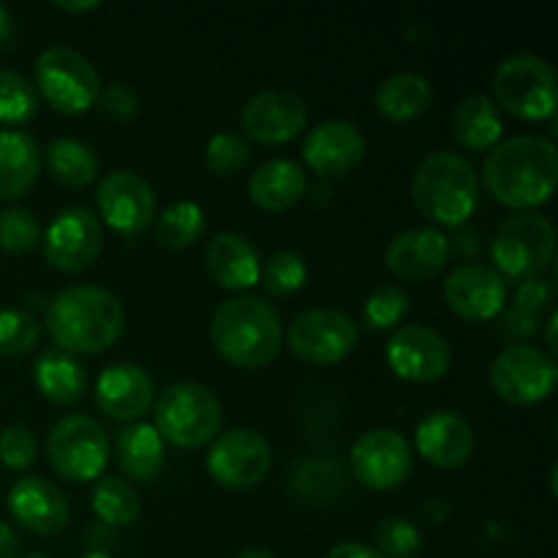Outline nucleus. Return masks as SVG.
Here are the masks:
<instances>
[{
    "label": "nucleus",
    "instance_id": "3c124183",
    "mask_svg": "<svg viewBox=\"0 0 558 558\" xmlns=\"http://www.w3.org/2000/svg\"><path fill=\"white\" fill-rule=\"evenodd\" d=\"M556 325H558V316L554 314V311H550V316H548V347H550V352H558L556 349Z\"/></svg>",
    "mask_w": 558,
    "mask_h": 558
},
{
    "label": "nucleus",
    "instance_id": "603ef678",
    "mask_svg": "<svg viewBox=\"0 0 558 558\" xmlns=\"http://www.w3.org/2000/svg\"><path fill=\"white\" fill-rule=\"evenodd\" d=\"M238 558H276V556L267 554V550H245V554H240Z\"/></svg>",
    "mask_w": 558,
    "mask_h": 558
},
{
    "label": "nucleus",
    "instance_id": "72a5a7b5",
    "mask_svg": "<svg viewBox=\"0 0 558 558\" xmlns=\"http://www.w3.org/2000/svg\"><path fill=\"white\" fill-rule=\"evenodd\" d=\"M38 96L36 87L20 71L0 69V123L20 125L36 118Z\"/></svg>",
    "mask_w": 558,
    "mask_h": 558
},
{
    "label": "nucleus",
    "instance_id": "39448f33",
    "mask_svg": "<svg viewBox=\"0 0 558 558\" xmlns=\"http://www.w3.org/2000/svg\"><path fill=\"white\" fill-rule=\"evenodd\" d=\"M221 403L210 387L199 381H178L156 401V425L161 441L180 450H199L221 430Z\"/></svg>",
    "mask_w": 558,
    "mask_h": 558
},
{
    "label": "nucleus",
    "instance_id": "cd10ccee",
    "mask_svg": "<svg viewBox=\"0 0 558 558\" xmlns=\"http://www.w3.org/2000/svg\"><path fill=\"white\" fill-rule=\"evenodd\" d=\"M33 379H36L38 392L58 407H71V403L82 401L87 387L85 365L63 349H47L44 354H38L36 365H33Z\"/></svg>",
    "mask_w": 558,
    "mask_h": 558
},
{
    "label": "nucleus",
    "instance_id": "a19ab883",
    "mask_svg": "<svg viewBox=\"0 0 558 558\" xmlns=\"http://www.w3.org/2000/svg\"><path fill=\"white\" fill-rule=\"evenodd\" d=\"M36 436L22 425H9L0 430V463L11 472H25L36 461Z\"/></svg>",
    "mask_w": 558,
    "mask_h": 558
},
{
    "label": "nucleus",
    "instance_id": "bb28decb",
    "mask_svg": "<svg viewBox=\"0 0 558 558\" xmlns=\"http://www.w3.org/2000/svg\"><path fill=\"white\" fill-rule=\"evenodd\" d=\"M450 131L458 145L466 147V150L483 153L494 150L501 131H505V123H501V112L494 98L474 93V96H466L452 109Z\"/></svg>",
    "mask_w": 558,
    "mask_h": 558
},
{
    "label": "nucleus",
    "instance_id": "5701e85b",
    "mask_svg": "<svg viewBox=\"0 0 558 558\" xmlns=\"http://www.w3.org/2000/svg\"><path fill=\"white\" fill-rule=\"evenodd\" d=\"M153 387L150 374L140 365H109L96 381V403L107 417L123 420H140L147 409L153 407Z\"/></svg>",
    "mask_w": 558,
    "mask_h": 558
},
{
    "label": "nucleus",
    "instance_id": "412c9836",
    "mask_svg": "<svg viewBox=\"0 0 558 558\" xmlns=\"http://www.w3.org/2000/svg\"><path fill=\"white\" fill-rule=\"evenodd\" d=\"M450 259V240L430 227H414L398 232L385 251V262L401 281L434 278Z\"/></svg>",
    "mask_w": 558,
    "mask_h": 558
},
{
    "label": "nucleus",
    "instance_id": "1a4fd4ad",
    "mask_svg": "<svg viewBox=\"0 0 558 558\" xmlns=\"http://www.w3.org/2000/svg\"><path fill=\"white\" fill-rule=\"evenodd\" d=\"M36 82L44 101L60 114H82L98 101V76L80 52L52 47L36 60Z\"/></svg>",
    "mask_w": 558,
    "mask_h": 558
},
{
    "label": "nucleus",
    "instance_id": "473e14b6",
    "mask_svg": "<svg viewBox=\"0 0 558 558\" xmlns=\"http://www.w3.org/2000/svg\"><path fill=\"white\" fill-rule=\"evenodd\" d=\"M153 232L163 248H185V245H194L205 232V213L196 202H174L158 216Z\"/></svg>",
    "mask_w": 558,
    "mask_h": 558
},
{
    "label": "nucleus",
    "instance_id": "5fc2aeb1",
    "mask_svg": "<svg viewBox=\"0 0 558 558\" xmlns=\"http://www.w3.org/2000/svg\"><path fill=\"white\" fill-rule=\"evenodd\" d=\"M25 558H49V556H44V554H27Z\"/></svg>",
    "mask_w": 558,
    "mask_h": 558
},
{
    "label": "nucleus",
    "instance_id": "a878e982",
    "mask_svg": "<svg viewBox=\"0 0 558 558\" xmlns=\"http://www.w3.org/2000/svg\"><path fill=\"white\" fill-rule=\"evenodd\" d=\"M305 172L289 158H272L262 163L248 180V196L267 213H283L298 205L305 194Z\"/></svg>",
    "mask_w": 558,
    "mask_h": 558
},
{
    "label": "nucleus",
    "instance_id": "4468645a",
    "mask_svg": "<svg viewBox=\"0 0 558 558\" xmlns=\"http://www.w3.org/2000/svg\"><path fill=\"white\" fill-rule=\"evenodd\" d=\"M96 202L107 227L125 238L142 234L156 218V194L150 183L131 169H114L104 174Z\"/></svg>",
    "mask_w": 558,
    "mask_h": 558
},
{
    "label": "nucleus",
    "instance_id": "9d476101",
    "mask_svg": "<svg viewBox=\"0 0 558 558\" xmlns=\"http://www.w3.org/2000/svg\"><path fill=\"white\" fill-rule=\"evenodd\" d=\"M558 365L554 354L529 343H512L490 365V385L512 407H534L554 392Z\"/></svg>",
    "mask_w": 558,
    "mask_h": 558
},
{
    "label": "nucleus",
    "instance_id": "de8ad7c7",
    "mask_svg": "<svg viewBox=\"0 0 558 558\" xmlns=\"http://www.w3.org/2000/svg\"><path fill=\"white\" fill-rule=\"evenodd\" d=\"M112 526H107V523H93L90 532H87V545H90L96 554H104L101 543H112V532H109Z\"/></svg>",
    "mask_w": 558,
    "mask_h": 558
},
{
    "label": "nucleus",
    "instance_id": "e433bc0d",
    "mask_svg": "<svg viewBox=\"0 0 558 558\" xmlns=\"http://www.w3.org/2000/svg\"><path fill=\"white\" fill-rule=\"evenodd\" d=\"M41 336V325L27 311L3 308L0 311V354L3 357H20L31 352Z\"/></svg>",
    "mask_w": 558,
    "mask_h": 558
},
{
    "label": "nucleus",
    "instance_id": "6ab92c4d",
    "mask_svg": "<svg viewBox=\"0 0 558 558\" xmlns=\"http://www.w3.org/2000/svg\"><path fill=\"white\" fill-rule=\"evenodd\" d=\"M9 512L22 529L41 537L63 532L71 518L69 499L44 477H22L9 490Z\"/></svg>",
    "mask_w": 558,
    "mask_h": 558
},
{
    "label": "nucleus",
    "instance_id": "ea45409f",
    "mask_svg": "<svg viewBox=\"0 0 558 558\" xmlns=\"http://www.w3.org/2000/svg\"><path fill=\"white\" fill-rule=\"evenodd\" d=\"M376 545H379L376 550L385 558H414L423 548V537L407 518H387L376 529Z\"/></svg>",
    "mask_w": 558,
    "mask_h": 558
},
{
    "label": "nucleus",
    "instance_id": "2eb2a0df",
    "mask_svg": "<svg viewBox=\"0 0 558 558\" xmlns=\"http://www.w3.org/2000/svg\"><path fill=\"white\" fill-rule=\"evenodd\" d=\"M352 472L365 488L392 490L412 472V450L398 430L376 428L360 436L352 447Z\"/></svg>",
    "mask_w": 558,
    "mask_h": 558
},
{
    "label": "nucleus",
    "instance_id": "0eeeda50",
    "mask_svg": "<svg viewBox=\"0 0 558 558\" xmlns=\"http://www.w3.org/2000/svg\"><path fill=\"white\" fill-rule=\"evenodd\" d=\"M496 107L521 120H554L556 71L537 54H512L494 74Z\"/></svg>",
    "mask_w": 558,
    "mask_h": 558
},
{
    "label": "nucleus",
    "instance_id": "c9c22d12",
    "mask_svg": "<svg viewBox=\"0 0 558 558\" xmlns=\"http://www.w3.org/2000/svg\"><path fill=\"white\" fill-rule=\"evenodd\" d=\"M409 311V294L398 287H379L363 305V322L368 330L381 332L401 325Z\"/></svg>",
    "mask_w": 558,
    "mask_h": 558
},
{
    "label": "nucleus",
    "instance_id": "6e6552de",
    "mask_svg": "<svg viewBox=\"0 0 558 558\" xmlns=\"http://www.w3.org/2000/svg\"><path fill=\"white\" fill-rule=\"evenodd\" d=\"M49 466L71 483L101 477L109 461V439L101 423L85 414H71L54 423L47 439Z\"/></svg>",
    "mask_w": 558,
    "mask_h": 558
},
{
    "label": "nucleus",
    "instance_id": "4c0bfd02",
    "mask_svg": "<svg viewBox=\"0 0 558 558\" xmlns=\"http://www.w3.org/2000/svg\"><path fill=\"white\" fill-rule=\"evenodd\" d=\"M41 240V227L36 216L25 207H5L0 210V248L9 254H27Z\"/></svg>",
    "mask_w": 558,
    "mask_h": 558
},
{
    "label": "nucleus",
    "instance_id": "20e7f679",
    "mask_svg": "<svg viewBox=\"0 0 558 558\" xmlns=\"http://www.w3.org/2000/svg\"><path fill=\"white\" fill-rule=\"evenodd\" d=\"M477 196L474 167L458 153H430L412 174L414 207L439 227H463L477 207Z\"/></svg>",
    "mask_w": 558,
    "mask_h": 558
},
{
    "label": "nucleus",
    "instance_id": "c03bdc74",
    "mask_svg": "<svg viewBox=\"0 0 558 558\" xmlns=\"http://www.w3.org/2000/svg\"><path fill=\"white\" fill-rule=\"evenodd\" d=\"M539 330V316L532 311H523L512 305L505 314V336L510 338H532Z\"/></svg>",
    "mask_w": 558,
    "mask_h": 558
},
{
    "label": "nucleus",
    "instance_id": "ddd939ff",
    "mask_svg": "<svg viewBox=\"0 0 558 558\" xmlns=\"http://www.w3.org/2000/svg\"><path fill=\"white\" fill-rule=\"evenodd\" d=\"M104 248V227L98 216L87 207H65L44 234V256L52 267L63 272H76L90 267Z\"/></svg>",
    "mask_w": 558,
    "mask_h": 558
},
{
    "label": "nucleus",
    "instance_id": "423d86ee",
    "mask_svg": "<svg viewBox=\"0 0 558 558\" xmlns=\"http://www.w3.org/2000/svg\"><path fill=\"white\" fill-rule=\"evenodd\" d=\"M556 254L554 223L537 213H521L507 218L490 243L496 272L512 281H534L543 278Z\"/></svg>",
    "mask_w": 558,
    "mask_h": 558
},
{
    "label": "nucleus",
    "instance_id": "f03ea898",
    "mask_svg": "<svg viewBox=\"0 0 558 558\" xmlns=\"http://www.w3.org/2000/svg\"><path fill=\"white\" fill-rule=\"evenodd\" d=\"M49 338L69 354H96L112 347L125 325L120 300L93 283H80L58 292L47 305Z\"/></svg>",
    "mask_w": 558,
    "mask_h": 558
},
{
    "label": "nucleus",
    "instance_id": "49530a36",
    "mask_svg": "<svg viewBox=\"0 0 558 558\" xmlns=\"http://www.w3.org/2000/svg\"><path fill=\"white\" fill-rule=\"evenodd\" d=\"M16 548H20V543H16L14 529L0 521V558H16Z\"/></svg>",
    "mask_w": 558,
    "mask_h": 558
},
{
    "label": "nucleus",
    "instance_id": "aec40b11",
    "mask_svg": "<svg viewBox=\"0 0 558 558\" xmlns=\"http://www.w3.org/2000/svg\"><path fill=\"white\" fill-rule=\"evenodd\" d=\"M365 140L349 120H325L303 142V158L319 178H343L360 167Z\"/></svg>",
    "mask_w": 558,
    "mask_h": 558
},
{
    "label": "nucleus",
    "instance_id": "b1692460",
    "mask_svg": "<svg viewBox=\"0 0 558 558\" xmlns=\"http://www.w3.org/2000/svg\"><path fill=\"white\" fill-rule=\"evenodd\" d=\"M207 272L221 289L243 292L259 281V254L254 245L238 232H221L207 245Z\"/></svg>",
    "mask_w": 558,
    "mask_h": 558
},
{
    "label": "nucleus",
    "instance_id": "09e8293b",
    "mask_svg": "<svg viewBox=\"0 0 558 558\" xmlns=\"http://www.w3.org/2000/svg\"><path fill=\"white\" fill-rule=\"evenodd\" d=\"M11 33H14V20H11L9 11H5L3 5H0V47H3V44L9 41Z\"/></svg>",
    "mask_w": 558,
    "mask_h": 558
},
{
    "label": "nucleus",
    "instance_id": "f3484780",
    "mask_svg": "<svg viewBox=\"0 0 558 558\" xmlns=\"http://www.w3.org/2000/svg\"><path fill=\"white\" fill-rule=\"evenodd\" d=\"M240 125L245 136L259 145H283L303 134L308 125V109L298 93L267 90L245 101Z\"/></svg>",
    "mask_w": 558,
    "mask_h": 558
},
{
    "label": "nucleus",
    "instance_id": "a18cd8bd",
    "mask_svg": "<svg viewBox=\"0 0 558 558\" xmlns=\"http://www.w3.org/2000/svg\"><path fill=\"white\" fill-rule=\"evenodd\" d=\"M325 558H385L376 548L360 543H341L330 550Z\"/></svg>",
    "mask_w": 558,
    "mask_h": 558
},
{
    "label": "nucleus",
    "instance_id": "864d4df0",
    "mask_svg": "<svg viewBox=\"0 0 558 558\" xmlns=\"http://www.w3.org/2000/svg\"><path fill=\"white\" fill-rule=\"evenodd\" d=\"M82 558H112L109 554H96V550H90V554H85Z\"/></svg>",
    "mask_w": 558,
    "mask_h": 558
},
{
    "label": "nucleus",
    "instance_id": "f257e3e1",
    "mask_svg": "<svg viewBox=\"0 0 558 558\" xmlns=\"http://www.w3.org/2000/svg\"><path fill=\"white\" fill-rule=\"evenodd\" d=\"M485 189L501 205L532 210L554 196L558 183V150L545 136H512L488 153L483 167Z\"/></svg>",
    "mask_w": 558,
    "mask_h": 558
},
{
    "label": "nucleus",
    "instance_id": "58836bf2",
    "mask_svg": "<svg viewBox=\"0 0 558 558\" xmlns=\"http://www.w3.org/2000/svg\"><path fill=\"white\" fill-rule=\"evenodd\" d=\"M251 158L248 142L240 134H229V131H218L216 136H210L205 147V163L213 174L218 178H227V174L243 172L245 163Z\"/></svg>",
    "mask_w": 558,
    "mask_h": 558
},
{
    "label": "nucleus",
    "instance_id": "f8f14e48",
    "mask_svg": "<svg viewBox=\"0 0 558 558\" xmlns=\"http://www.w3.org/2000/svg\"><path fill=\"white\" fill-rule=\"evenodd\" d=\"M272 466L270 441L251 428L216 436L207 452V472L221 488L245 490L259 485Z\"/></svg>",
    "mask_w": 558,
    "mask_h": 558
},
{
    "label": "nucleus",
    "instance_id": "f704fd0d",
    "mask_svg": "<svg viewBox=\"0 0 558 558\" xmlns=\"http://www.w3.org/2000/svg\"><path fill=\"white\" fill-rule=\"evenodd\" d=\"M262 287L272 298H292L308 281V267H305L303 256L294 254V251H278L270 259L265 262L259 272Z\"/></svg>",
    "mask_w": 558,
    "mask_h": 558
},
{
    "label": "nucleus",
    "instance_id": "dca6fc26",
    "mask_svg": "<svg viewBox=\"0 0 558 558\" xmlns=\"http://www.w3.org/2000/svg\"><path fill=\"white\" fill-rule=\"evenodd\" d=\"M387 363L401 379L428 385L450 371L452 349L430 327L407 325L392 332L390 343H387Z\"/></svg>",
    "mask_w": 558,
    "mask_h": 558
},
{
    "label": "nucleus",
    "instance_id": "393cba45",
    "mask_svg": "<svg viewBox=\"0 0 558 558\" xmlns=\"http://www.w3.org/2000/svg\"><path fill=\"white\" fill-rule=\"evenodd\" d=\"M41 169L38 142L25 131H0V202L16 199L36 185Z\"/></svg>",
    "mask_w": 558,
    "mask_h": 558
},
{
    "label": "nucleus",
    "instance_id": "37998d69",
    "mask_svg": "<svg viewBox=\"0 0 558 558\" xmlns=\"http://www.w3.org/2000/svg\"><path fill=\"white\" fill-rule=\"evenodd\" d=\"M554 283L545 281V278H534V281H523L521 287H518V294H515V305L523 311H532V314H543V311H548L550 305H554Z\"/></svg>",
    "mask_w": 558,
    "mask_h": 558
},
{
    "label": "nucleus",
    "instance_id": "2f4dec72",
    "mask_svg": "<svg viewBox=\"0 0 558 558\" xmlns=\"http://www.w3.org/2000/svg\"><path fill=\"white\" fill-rule=\"evenodd\" d=\"M140 494L120 477H101L93 488V512L107 526H131L140 518Z\"/></svg>",
    "mask_w": 558,
    "mask_h": 558
},
{
    "label": "nucleus",
    "instance_id": "8fccbe9b",
    "mask_svg": "<svg viewBox=\"0 0 558 558\" xmlns=\"http://www.w3.org/2000/svg\"><path fill=\"white\" fill-rule=\"evenodd\" d=\"M98 5H101L98 0H87V3H54V9L71 11V14H85V11H96Z\"/></svg>",
    "mask_w": 558,
    "mask_h": 558
},
{
    "label": "nucleus",
    "instance_id": "4be33fe9",
    "mask_svg": "<svg viewBox=\"0 0 558 558\" xmlns=\"http://www.w3.org/2000/svg\"><path fill=\"white\" fill-rule=\"evenodd\" d=\"M417 452L439 469H458L472 458L474 430L466 420L450 409L425 414L417 425Z\"/></svg>",
    "mask_w": 558,
    "mask_h": 558
},
{
    "label": "nucleus",
    "instance_id": "c85d7f7f",
    "mask_svg": "<svg viewBox=\"0 0 558 558\" xmlns=\"http://www.w3.org/2000/svg\"><path fill=\"white\" fill-rule=\"evenodd\" d=\"M114 456L118 466L123 469L125 477L136 483H150L163 469V441L158 430L147 423H131L118 430L114 441Z\"/></svg>",
    "mask_w": 558,
    "mask_h": 558
},
{
    "label": "nucleus",
    "instance_id": "c756f323",
    "mask_svg": "<svg viewBox=\"0 0 558 558\" xmlns=\"http://www.w3.org/2000/svg\"><path fill=\"white\" fill-rule=\"evenodd\" d=\"M434 101V90L425 76L403 71V74L390 76L376 90V109L381 118L392 120V123H407L423 114Z\"/></svg>",
    "mask_w": 558,
    "mask_h": 558
},
{
    "label": "nucleus",
    "instance_id": "9b49d317",
    "mask_svg": "<svg viewBox=\"0 0 558 558\" xmlns=\"http://www.w3.org/2000/svg\"><path fill=\"white\" fill-rule=\"evenodd\" d=\"M360 327L338 308H314L300 314L287 332L294 357L311 365H336L357 347Z\"/></svg>",
    "mask_w": 558,
    "mask_h": 558
},
{
    "label": "nucleus",
    "instance_id": "79ce46f5",
    "mask_svg": "<svg viewBox=\"0 0 558 558\" xmlns=\"http://www.w3.org/2000/svg\"><path fill=\"white\" fill-rule=\"evenodd\" d=\"M96 104H101V109L109 114V118L123 123V120H131L136 114L140 98H136V93L131 90L129 85H120V82H114V85H107L101 93H98Z\"/></svg>",
    "mask_w": 558,
    "mask_h": 558
},
{
    "label": "nucleus",
    "instance_id": "7ed1b4c3",
    "mask_svg": "<svg viewBox=\"0 0 558 558\" xmlns=\"http://www.w3.org/2000/svg\"><path fill=\"white\" fill-rule=\"evenodd\" d=\"M210 338L216 352L234 368H265L281 352V316L259 294H240L218 305Z\"/></svg>",
    "mask_w": 558,
    "mask_h": 558
},
{
    "label": "nucleus",
    "instance_id": "a211bd4d",
    "mask_svg": "<svg viewBox=\"0 0 558 558\" xmlns=\"http://www.w3.org/2000/svg\"><path fill=\"white\" fill-rule=\"evenodd\" d=\"M452 314L466 322H488L507 305V281L488 265H461L445 281Z\"/></svg>",
    "mask_w": 558,
    "mask_h": 558
},
{
    "label": "nucleus",
    "instance_id": "7c9ffc66",
    "mask_svg": "<svg viewBox=\"0 0 558 558\" xmlns=\"http://www.w3.org/2000/svg\"><path fill=\"white\" fill-rule=\"evenodd\" d=\"M47 167L65 189H85L98 178V156L76 140H52L47 145Z\"/></svg>",
    "mask_w": 558,
    "mask_h": 558
}]
</instances>
